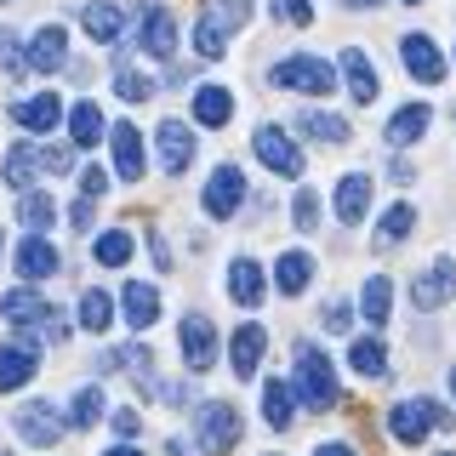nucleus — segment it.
I'll return each instance as SVG.
<instances>
[{
	"label": "nucleus",
	"instance_id": "1",
	"mask_svg": "<svg viewBox=\"0 0 456 456\" xmlns=\"http://www.w3.org/2000/svg\"><path fill=\"white\" fill-rule=\"evenodd\" d=\"M297 399H303L308 411H331L337 405V370L325 360L314 342H297V377H291Z\"/></svg>",
	"mask_w": 456,
	"mask_h": 456
},
{
	"label": "nucleus",
	"instance_id": "2",
	"mask_svg": "<svg viewBox=\"0 0 456 456\" xmlns=\"http://www.w3.org/2000/svg\"><path fill=\"white\" fill-rule=\"evenodd\" d=\"M268 80L291 86V92H314V97H331L337 92V69L325 63V57H314V52H297V57H285V63H274V69H268Z\"/></svg>",
	"mask_w": 456,
	"mask_h": 456
},
{
	"label": "nucleus",
	"instance_id": "3",
	"mask_svg": "<svg viewBox=\"0 0 456 456\" xmlns=\"http://www.w3.org/2000/svg\"><path fill=\"white\" fill-rule=\"evenodd\" d=\"M445 405L439 399H399V405L388 411V434L399 439V445H422L434 428H445Z\"/></svg>",
	"mask_w": 456,
	"mask_h": 456
},
{
	"label": "nucleus",
	"instance_id": "4",
	"mask_svg": "<svg viewBox=\"0 0 456 456\" xmlns=\"http://www.w3.org/2000/svg\"><path fill=\"white\" fill-rule=\"evenodd\" d=\"M194 439H200V451H206V456L234 451L240 445V411L228 405V399H206L200 417H194Z\"/></svg>",
	"mask_w": 456,
	"mask_h": 456
},
{
	"label": "nucleus",
	"instance_id": "5",
	"mask_svg": "<svg viewBox=\"0 0 456 456\" xmlns=\"http://www.w3.org/2000/svg\"><path fill=\"white\" fill-rule=\"evenodd\" d=\"M137 46L149 57H160V63L177 52V18H171L160 0H142L137 6Z\"/></svg>",
	"mask_w": 456,
	"mask_h": 456
},
{
	"label": "nucleus",
	"instance_id": "6",
	"mask_svg": "<svg viewBox=\"0 0 456 456\" xmlns=\"http://www.w3.org/2000/svg\"><path fill=\"white\" fill-rule=\"evenodd\" d=\"M251 149H256V160H263L268 171H280V177H303V149L291 142L285 126H256Z\"/></svg>",
	"mask_w": 456,
	"mask_h": 456
},
{
	"label": "nucleus",
	"instance_id": "7",
	"mask_svg": "<svg viewBox=\"0 0 456 456\" xmlns=\"http://www.w3.org/2000/svg\"><path fill=\"white\" fill-rule=\"evenodd\" d=\"M40 370V337H6L0 342V394H18Z\"/></svg>",
	"mask_w": 456,
	"mask_h": 456
},
{
	"label": "nucleus",
	"instance_id": "8",
	"mask_svg": "<svg viewBox=\"0 0 456 456\" xmlns=\"http://www.w3.org/2000/svg\"><path fill=\"white\" fill-rule=\"evenodd\" d=\"M200 206L211 211V217H234L240 206H246V171L240 166H217L206 177V194H200Z\"/></svg>",
	"mask_w": 456,
	"mask_h": 456
},
{
	"label": "nucleus",
	"instance_id": "9",
	"mask_svg": "<svg viewBox=\"0 0 456 456\" xmlns=\"http://www.w3.org/2000/svg\"><path fill=\"white\" fill-rule=\"evenodd\" d=\"M177 342H183V365H189L194 377L217 365V325H211L206 314H189V320H183V331H177Z\"/></svg>",
	"mask_w": 456,
	"mask_h": 456
},
{
	"label": "nucleus",
	"instance_id": "10",
	"mask_svg": "<svg viewBox=\"0 0 456 456\" xmlns=\"http://www.w3.org/2000/svg\"><path fill=\"white\" fill-rule=\"evenodd\" d=\"M451 291H456V263H451V256H434V263H428V274L411 280V303H417L422 314L445 308Z\"/></svg>",
	"mask_w": 456,
	"mask_h": 456
},
{
	"label": "nucleus",
	"instance_id": "11",
	"mask_svg": "<svg viewBox=\"0 0 456 456\" xmlns=\"http://www.w3.org/2000/svg\"><path fill=\"white\" fill-rule=\"evenodd\" d=\"M0 314H6V320L18 325V337H40V325H46L52 303L35 291V285H18V291H6V297H0Z\"/></svg>",
	"mask_w": 456,
	"mask_h": 456
},
{
	"label": "nucleus",
	"instance_id": "12",
	"mask_svg": "<svg viewBox=\"0 0 456 456\" xmlns=\"http://www.w3.org/2000/svg\"><path fill=\"white\" fill-rule=\"evenodd\" d=\"M12 428H18V439H28V445L52 451L57 439H63V422H57V405H46V399H28V405L12 417Z\"/></svg>",
	"mask_w": 456,
	"mask_h": 456
},
{
	"label": "nucleus",
	"instance_id": "13",
	"mask_svg": "<svg viewBox=\"0 0 456 456\" xmlns=\"http://www.w3.org/2000/svg\"><path fill=\"white\" fill-rule=\"evenodd\" d=\"M57 263H63V256H57V246H52L46 234H28L23 246L12 251V268H18L28 285H35V280H52V274H57Z\"/></svg>",
	"mask_w": 456,
	"mask_h": 456
},
{
	"label": "nucleus",
	"instance_id": "14",
	"mask_svg": "<svg viewBox=\"0 0 456 456\" xmlns=\"http://www.w3.org/2000/svg\"><path fill=\"white\" fill-rule=\"evenodd\" d=\"M63 63H69V28H63V23L35 28V40H28V69H40V75H57Z\"/></svg>",
	"mask_w": 456,
	"mask_h": 456
},
{
	"label": "nucleus",
	"instance_id": "15",
	"mask_svg": "<svg viewBox=\"0 0 456 456\" xmlns=\"http://www.w3.org/2000/svg\"><path fill=\"white\" fill-rule=\"evenodd\" d=\"M399 57H405V69H411L422 86L445 80V52H439L428 35H405V40H399Z\"/></svg>",
	"mask_w": 456,
	"mask_h": 456
},
{
	"label": "nucleus",
	"instance_id": "16",
	"mask_svg": "<svg viewBox=\"0 0 456 456\" xmlns=\"http://www.w3.org/2000/svg\"><path fill=\"white\" fill-rule=\"evenodd\" d=\"M263 348H268V331L256 320L234 325V342H228V365H234V377H256V365H263Z\"/></svg>",
	"mask_w": 456,
	"mask_h": 456
},
{
	"label": "nucleus",
	"instance_id": "17",
	"mask_svg": "<svg viewBox=\"0 0 456 456\" xmlns=\"http://www.w3.org/2000/svg\"><path fill=\"white\" fill-rule=\"evenodd\" d=\"M154 142H160V166L171 171V177H183L194 160V132L183 120H160V132H154Z\"/></svg>",
	"mask_w": 456,
	"mask_h": 456
},
{
	"label": "nucleus",
	"instance_id": "18",
	"mask_svg": "<svg viewBox=\"0 0 456 456\" xmlns=\"http://www.w3.org/2000/svg\"><path fill=\"white\" fill-rule=\"evenodd\" d=\"M120 314H126V325H132V331H149V325L160 320V291H154L149 280H126Z\"/></svg>",
	"mask_w": 456,
	"mask_h": 456
},
{
	"label": "nucleus",
	"instance_id": "19",
	"mask_svg": "<svg viewBox=\"0 0 456 456\" xmlns=\"http://www.w3.org/2000/svg\"><path fill=\"white\" fill-rule=\"evenodd\" d=\"M365 211H370V177L365 171H348L337 183V223L354 228V223H365Z\"/></svg>",
	"mask_w": 456,
	"mask_h": 456
},
{
	"label": "nucleus",
	"instance_id": "20",
	"mask_svg": "<svg viewBox=\"0 0 456 456\" xmlns=\"http://www.w3.org/2000/svg\"><path fill=\"white\" fill-rule=\"evenodd\" d=\"M109 149H114V171H120L126 183H142V132L137 126H114L109 132Z\"/></svg>",
	"mask_w": 456,
	"mask_h": 456
},
{
	"label": "nucleus",
	"instance_id": "21",
	"mask_svg": "<svg viewBox=\"0 0 456 456\" xmlns=\"http://www.w3.org/2000/svg\"><path fill=\"white\" fill-rule=\"evenodd\" d=\"M12 120L23 126V132H52L57 120H63V103H57L52 92H35V97H18L12 103Z\"/></svg>",
	"mask_w": 456,
	"mask_h": 456
},
{
	"label": "nucleus",
	"instance_id": "22",
	"mask_svg": "<svg viewBox=\"0 0 456 456\" xmlns=\"http://www.w3.org/2000/svg\"><path fill=\"white\" fill-rule=\"evenodd\" d=\"M228 297H234L240 308L263 303V263H256V256H234V263H228Z\"/></svg>",
	"mask_w": 456,
	"mask_h": 456
},
{
	"label": "nucleus",
	"instance_id": "23",
	"mask_svg": "<svg viewBox=\"0 0 456 456\" xmlns=\"http://www.w3.org/2000/svg\"><path fill=\"white\" fill-rule=\"evenodd\" d=\"M297 132L325 142V149H342V142H348V120H342V114H325V109H303L297 114Z\"/></svg>",
	"mask_w": 456,
	"mask_h": 456
},
{
	"label": "nucleus",
	"instance_id": "24",
	"mask_svg": "<svg viewBox=\"0 0 456 456\" xmlns=\"http://www.w3.org/2000/svg\"><path fill=\"white\" fill-rule=\"evenodd\" d=\"M342 80H348L354 103H377V69H370V57H365L360 46L342 52Z\"/></svg>",
	"mask_w": 456,
	"mask_h": 456
},
{
	"label": "nucleus",
	"instance_id": "25",
	"mask_svg": "<svg viewBox=\"0 0 456 456\" xmlns=\"http://www.w3.org/2000/svg\"><path fill=\"white\" fill-rule=\"evenodd\" d=\"M35 171H46V149H40V142H12L6 149V183L12 189H28Z\"/></svg>",
	"mask_w": 456,
	"mask_h": 456
},
{
	"label": "nucleus",
	"instance_id": "26",
	"mask_svg": "<svg viewBox=\"0 0 456 456\" xmlns=\"http://www.w3.org/2000/svg\"><path fill=\"white\" fill-rule=\"evenodd\" d=\"M263 417H268V428H291L297 422V388L291 382H280V377L263 382Z\"/></svg>",
	"mask_w": 456,
	"mask_h": 456
},
{
	"label": "nucleus",
	"instance_id": "27",
	"mask_svg": "<svg viewBox=\"0 0 456 456\" xmlns=\"http://www.w3.org/2000/svg\"><path fill=\"white\" fill-rule=\"evenodd\" d=\"M348 365L360 370V377H370V382L388 377V342L382 337H354L348 342Z\"/></svg>",
	"mask_w": 456,
	"mask_h": 456
},
{
	"label": "nucleus",
	"instance_id": "28",
	"mask_svg": "<svg viewBox=\"0 0 456 456\" xmlns=\"http://www.w3.org/2000/svg\"><path fill=\"white\" fill-rule=\"evenodd\" d=\"M194 120L200 126H228L234 120V92H228V86H200L194 92Z\"/></svg>",
	"mask_w": 456,
	"mask_h": 456
},
{
	"label": "nucleus",
	"instance_id": "29",
	"mask_svg": "<svg viewBox=\"0 0 456 456\" xmlns=\"http://www.w3.org/2000/svg\"><path fill=\"white\" fill-rule=\"evenodd\" d=\"M80 23H86V35H92V40H120L126 12L114 6V0H92V6H80Z\"/></svg>",
	"mask_w": 456,
	"mask_h": 456
},
{
	"label": "nucleus",
	"instance_id": "30",
	"mask_svg": "<svg viewBox=\"0 0 456 456\" xmlns=\"http://www.w3.org/2000/svg\"><path fill=\"white\" fill-rule=\"evenodd\" d=\"M274 280H280L285 297H303L308 280H314V256H308V251H285L280 263H274Z\"/></svg>",
	"mask_w": 456,
	"mask_h": 456
},
{
	"label": "nucleus",
	"instance_id": "31",
	"mask_svg": "<svg viewBox=\"0 0 456 456\" xmlns=\"http://www.w3.org/2000/svg\"><path fill=\"white\" fill-rule=\"evenodd\" d=\"M388 308H394V280L388 274H370L365 291H360V314L365 325H388Z\"/></svg>",
	"mask_w": 456,
	"mask_h": 456
},
{
	"label": "nucleus",
	"instance_id": "32",
	"mask_svg": "<svg viewBox=\"0 0 456 456\" xmlns=\"http://www.w3.org/2000/svg\"><path fill=\"white\" fill-rule=\"evenodd\" d=\"M428 126H434V109H428V103H405V109L388 120V142H399V149H405V142H417Z\"/></svg>",
	"mask_w": 456,
	"mask_h": 456
},
{
	"label": "nucleus",
	"instance_id": "33",
	"mask_svg": "<svg viewBox=\"0 0 456 456\" xmlns=\"http://www.w3.org/2000/svg\"><path fill=\"white\" fill-rule=\"evenodd\" d=\"M411 228H417V206H405V200H399V206L382 211V223H377V246H382V251L399 246V240H411Z\"/></svg>",
	"mask_w": 456,
	"mask_h": 456
},
{
	"label": "nucleus",
	"instance_id": "34",
	"mask_svg": "<svg viewBox=\"0 0 456 456\" xmlns=\"http://www.w3.org/2000/svg\"><path fill=\"white\" fill-rule=\"evenodd\" d=\"M103 109L97 103H75V114H69V137H75V149H97V137H103Z\"/></svg>",
	"mask_w": 456,
	"mask_h": 456
},
{
	"label": "nucleus",
	"instance_id": "35",
	"mask_svg": "<svg viewBox=\"0 0 456 456\" xmlns=\"http://www.w3.org/2000/svg\"><path fill=\"white\" fill-rule=\"evenodd\" d=\"M80 325H86L92 337H103L109 325H114V297H109V291H97V285H92V291L80 297Z\"/></svg>",
	"mask_w": 456,
	"mask_h": 456
},
{
	"label": "nucleus",
	"instance_id": "36",
	"mask_svg": "<svg viewBox=\"0 0 456 456\" xmlns=\"http://www.w3.org/2000/svg\"><path fill=\"white\" fill-rule=\"evenodd\" d=\"M92 256L103 268H120V263H132V234L126 228H103V234L92 240Z\"/></svg>",
	"mask_w": 456,
	"mask_h": 456
},
{
	"label": "nucleus",
	"instance_id": "37",
	"mask_svg": "<svg viewBox=\"0 0 456 456\" xmlns=\"http://www.w3.org/2000/svg\"><path fill=\"white\" fill-rule=\"evenodd\" d=\"M92 422H103V388L86 382V388H75V399H69V428H92Z\"/></svg>",
	"mask_w": 456,
	"mask_h": 456
},
{
	"label": "nucleus",
	"instance_id": "38",
	"mask_svg": "<svg viewBox=\"0 0 456 456\" xmlns=\"http://www.w3.org/2000/svg\"><path fill=\"white\" fill-rule=\"evenodd\" d=\"M18 217L40 234V228H52V223H57V206H52L46 194H23V200H18Z\"/></svg>",
	"mask_w": 456,
	"mask_h": 456
},
{
	"label": "nucleus",
	"instance_id": "39",
	"mask_svg": "<svg viewBox=\"0 0 456 456\" xmlns=\"http://www.w3.org/2000/svg\"><path fill=\"white\" fill-rule=\"evenodd\" d=\"M206 18H211V23H217L223 35H228V28H246V23H251V6H246V0H211V12H206Z\"/></svg>",
	"mask_w": 456,
	"mask_h": 456
},
{
	"label": "nucleus",
	"instance_id": "40",
	"mask_svg": "<svg viewBox=\"0 0 456 456\" xmlns=\"http://www.w3.org/2000/svg\"><path fill=\"white\" fill-rule=\"evenodd\" d=\"M114 92H120L126 103H149V97H154V80L137 75V69H120V75H114Z\"/></svg>",
	"mask_w": 456,
	"mask_h": 456
},
{
	"label": "nucleus",
	"instance_id": "41",
	"mask_svg": "<svg viewBox=\"0 0 456 456\" xmlns=\"http://www.w3.org/2000/svg\"><path fill=\"white\" fill-rule=\"evenodd\" d=\"M291 217H297V228H303V234H314V228H320V194H314V189H297Z\"/></svg>",
	"mask_w": 456,
	"mask_h": 456
},
{
	"label": "nucleus",
	"instance_id": "42",
	"mask_svg": "<svg viewBox=\"0 0 456 456\" xmlns=\"http://www.w3.org/2000/svg\"><path fill=\"white\" fill-rule=\"evenodd\" d=\"M223 46H228V35H223L211 18H200V23H194V52H200V57H223Z\"/></svg>",
	"mask_w": 456,
	"mask_h": 456
},
{
	"label": "nucleus",
	"instance_id": "43",
	"mask_svg": "<svg viewBox=\"0 0 456 456\" xmlns=\"http://www.w3.org/2000/svg\"><path fill=\"white\" fill-rule=\"evenodd\" d=\"M80 194H86V200H103V194H109V171H103V166H86Z\"/></svg>",
	"mask_w": 456,
	"mask_h": 456
},
{
	"label": "nucleus",
	"instance_id": "44",
	"mask_svg": "<svg viewBox=\"0 0 456 456\" xmlns=\"http://www.w3.org/2000/svg\"><path fill=\"white\" fill-rule=\"evenodd\" d=\"M274 12H280L285 23H314V6H308V0H274Z\"/></svg>",
	"mask_w": 456,
	"mask_h": 456
},
{
	"label": "nucleus",
	"instance_id": "45",
	"mask_svg": "<svg viewBox=\"0 0 456 456\" xmlns=\"http://www.w3.org/2000/svg\"><path fill=\"white\" fill-rule=\"evenodd\" d=\"M348 325H354L348 303H325V331H348Z\"/></svg>",
	"mask_w": 456,
	"mask_h": 456
},
{
	"label": "nucleus",
	"instance_id": "46",
	"mask_svg": "<svg viewBox=\"0 0 456 456\" xmlns=\"http://www.w3.org/2000/svg\"><path fill=\"white\" fill-rule=\"evenodd\" d=\"M109 422H114V434H120V439H137V428H142V417H137L132 405H126V411H114Z\"/></svg>",
	"mask_w": 456,
	"mask_h": 456
},
{
	"label": "nucleus",
	"instance_id": "47",
	"mask_svg": "<svg viewBox=\"0 0 456 456\" xmlns=\"http://www.w3.org/2000/svg\"><path fill=\"white\" fill-rule=\"evenodd\" d=\"M0 63H6L12 75L23 69V57H18V35H12V28H0Z\"/></svg>",
	"mask_w": 456,
	"mask_h": 456
},
{
	"label": "nucleus",
	"instance_id": "48",
	"mask_svg": "<svg viewBox=\"0 0 456 456\" xmlns=\"http://www.w3.org/2000/svg\"><path fill=\"white\" fill-rule=\"evenodd\" d=\"M92 206H97V200H75V211H69V223H75V228H92Z\"/></svg>",
	"mask_w": 456,
	"mask_h": 456
},
{
	"label": "nucleus",
	"instance_id": "49",
	"mask_svg": "<svg viewBox=\"0 0 456 456\" xmlns=\"http://www.w3.org/2000/svg\"><path fill=\"white\" fill-rule=\"evenodd\" d=\"M314 456H354V445H342V439H331V445H320Z\"/></svg>",
	"mask_w": 456,
	"mask_h": 456
},
{
	"label": "nucleus",
	"instance_id": "50",
	"mask_svg": "<svg viewBox=\"0 0 456 456\" xmlns=\"http://www.w3.org/2000/svg\"><path fill=\"white\" fill-rule=\"evenodd\" d=\"M348 6H354V12H377L382 0H348Z\"/></svg>",
	"mask_w": 456,
	"mask_h": 456
},
{
	"label": "nucleus",
	"instance_id": "51",
	"mask_svg": "<svg viewBox=\"0 0 456 456\" xmlns=\"http://www.w3.org/2000/svg\"><path fill=\"white\" fill-rule=\"evenodd\" d=\"M103 456H142L137 445H114V451H103Z\"/></svg>",
	"mask_w": 456,
	"mask_h": 456
},
{
	"label": "nucleus",
	"instance_id": "52",
	"mask_svg": "<svg viewBox=\"0 0 456 456\" xmlns=\"http://www.w3.org/2000/svg\"><path fill=\"white\" fill-rule=\"evenodd\" d=\"M451 394H456V365H451Z\"/></svg>",
	"mask_w": 456,
	"mask_h": 456
},
{
	"label": "nucleus",
	"instance_id": "53",
	"mask_svg": "<svg viewBox=\"0 0 456 456\" xmlns=\"http://www.w3.org/2000/svg\"><path fill=\"white\" fill-rule=\"evenodd\" d=\"M405 6H422V0H405Z\"/></svg>",
	"mask_w": 456,
	"mask_h": 456
},
{
	"label": "nucleus",
	"instance_id": "54",
	"mask_svg": "<svg viewBox=\"0 0 456 456\" xmlns=\"http://www.w3.org/2000/svg\"><path fill=\"white\" fill-rule=\"evenodd\" d=\"M445 456H456V451H445Z\"/></svg>",
	"mask_w": 456,
	"mask_h": 456
}]
</instances>
